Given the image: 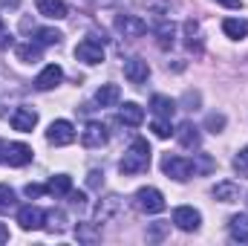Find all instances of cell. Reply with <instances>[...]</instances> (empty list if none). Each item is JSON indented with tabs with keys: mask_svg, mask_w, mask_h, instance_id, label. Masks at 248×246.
<instances>
[{
	"mask_svg": "<svg viewBox=\"0 0 248 246\" xmlns=\"http://www.w3.org/2000/svg\"><path fill=\"white\" fill-rule=\"evenodd\" d=\"M214 200L219 203H237L240 200V185L234 180H222V183L214 185Z\"/></svg>",
	"mask_w": 248,
	"mask_h": 246,
	"instance_id": "2e32d148",
	"label": "cell"
},
{
	"mask_svg": "<svg viewBox=\"0 0 248 246\" xmlns=\"http://www.w3.org/2000/svg\"><path fill=\"white\" fill-rule=\"evenodd\" d=\"M3 162H9L12 168H23L32 162V148L23 145V142H12L6 145V154H3Z\"/></svg>",
	"mask_w": 248,
	"mask_h": 246,
	"instance_id": "ba28073f",
	"label": "cell"
},
{
	"mask_svg": "<svg viewBox=\"0 0 248 246\" xmlns=\"http://www.w3.org/2000/svg\"><path fill=\"white\" fill-rule=\"evenodd\" d=\"M20 0H0V9H17Z\"/></svg>",
	"mask_w": 248,
	"mask_h": 246,
	"instance_id": "b9f144b4",
	"label": "cell"
},
{
	"mask_svg": "<svg viewBox=\"0 0 248 246\" xmlns=\"http://www.w3.org/2000/svg\"><path fill=\"white\" fill-rule=\"evenodd\" d=\"M15 53H17V58H20L23 64L41 61V44H38V41H35V44H20Z\"/></svg>",
	"mask_w": 248,
	"mask_h": 246,
	"instance_id": "484cf974",
	"label": "cell"
},
{
	"mask_svg": "<svg viewBox=\"0 0 248 246\" xmlns=\"http://www.w3.org/2000/svg\"><path fill=\"white\" fill-rule=\"evenodd\" d=\"M63 78V70L58 64H46L44 70H41V75L35 78V90H52V87H58Z\"/></svg>",
	"mask_w": 248,
	"mask_h": 246,
	"instance_id": "4fadbf2b",
	"label": "cell"
},
{
	"mask_svg": "<svg viewBox=\"0 0 248 246\" xmlns=\"http://www.w3.org/2000/svg\"><path fill=\"white\" fill-rule=\"evenodd\" d=\"M17 223H20V229H26V232L44 229L46 211H41L38 206H23V209H17Z\"/></svg>",
	"mask_w": 248,
	"mask_h": 246,
	"instance_id": "52a82bcc",
	"label": "cell"
},
{
	"mask_svg": "<svg viewBox=\"0 0 248 246\" xmlns=\"http://www.w3.org/2000/svg\"><path fill=\"white\" fill-rule=\"evenodd\" d=\"M133 200H136V209L144 211V214H159V211H165V197H162V191L153 188V185L139 188Z\"/></svg>",
	"mask_w": 248,
	"mask_h": 246,
	"instance_id": "7a4b0ae2",
	"label": "cell"
},
{
	"mask_svg": "<svg viewBox=\"0 0 248 246\" xmlns=\"http://www.w3.org/2000/svg\"><path fill=\"white\" fill-rule=\"evenodd\" d=\"M234 171H237L243 180H248V145L237 154V157H234Z\"/></svg>",
	"mask_w": 248,
	"mask_h": 246,
	"instance_id": "d6a6232c",
	"label": "cell"
},
{
	"mask_svg": "<svg viewBox=\"0 0 248 246\" xmlns=\"http://www.w3.org/2000/svg\"><path fill=\"white\" fill-rule=\"evenodd\" d=\"M46 142H49V145H55V148L72 145V142H75V127H72V122H66V119L52 122V124H49V130H46Z\"/></svg>",
	"mask_w": 248,
	"mask_h": 246,
	"instance_id": "5b68a950",
	"label": "cell"
},
{
	"mask_svg": "<svg viewBox=\"0 0 248 246\" xmlns=\"http://www.w3.org/2000/svg\"><path fill=\"white\" fill-rule=\"evenodd\" d=\"M185 47L199 53L202 50V35H199V23L196 20H185Z\"/></svg>",
	"mask_w": 248,
	"mask_h": 246,
	"instance_id": "d4e9b609",
	"label": "cell"
},
{
	"mask_svg": "<svg viewBox=\"0 0 248 246\" xmlns=\"http://www.w3.org/2000/svg\"><path fill=\"white\" fill-rule=\"evenodd\" d=\"M75 238H78L81 244H98V241H101V232H98L93 223H78Z\"/></svg>",
	"mask_w": 248,
	"mask_h": 246,
	"instance_id": "4316f807",
	"label": "cell"
},
{
	"mask_svg": "<svg viewBox=\"0 0 248 246\" xmlns=\"http://www.w3.org/2000/svg\"><path fill=\"white\" fill-rule=\"evenodd\" d=\"M75 58L78 61H84V64H101L104 61V47H101V41L93 35V38H84L78 47H75Z\"/></svg>",
	"mask_w": 248,
	"mask_h": 246,
	"instance_id": "277c9868",
	"label": "cell"
},
{
	"mask_svg": "<svg viewBox=\"0 0 248 246\" xmlns=\"http://www.w3.org/2000/svg\"><path fill=\"white\" fill-rule=\"evenodd\" d=\"M3 154H6V145L0 142V162H3Z\"/></svg>",
	"mask_w": 248,
	"mask_h": 246,
	"instance_id": "ee69618b",
	"label": "cell"
},
{
	"mask_svg": "<svg viewBox=\"0 0 248 246\" xmlns=\"http://www.w3.org/2000/svg\"><path fill=\"white\" fill-rule=\"evenodd\" d=\"M124 78H127L130 84L141 87V84L150 78V67H147V61H141V58H130V61H124Z\"/></svg>",
	"mask_w": 248,
	"mask_h": 246,
	"instance_id": "7c38bea8",
	"label": "cell"
},
{
	"mask_svg": "<svg viewBox=\"0 0 248 246\" xmlns=\"http://www.w3.org/2000/svg\"><path fill=\"white\" fill-rule=\"evenodd\" d=\"M211 168H214V159L205 157V154H199V165H193V171H211Z\"/></svg>",
	"mask_w": 248,
	"mask_h": 246,
	"instance_id": "74e56055",
	"label": "cell"
},
{
	"mask_svg": "<svg viewBox=\"0 0 248 246\" xmlns=\"http://www.w3.org/2000/svg\"><path fill=\"white\" fill-rule=\"evenodd\" d=\"M222 29L228 38L240 41V38H248V20H240V18H225L222 20Z\"/></svg>",
	"mask_w": 248,
	"mask_h": 246,
	"instance_id": "cb8c5ba5",
	"label": "cell"
},
{
	"mask_svg": "<svg viewBox=\"0 0 248 246\" xmlns=\"http://www.w3.org/2000/svg\"><path fill=\"white\" fill-rule=\"evenodd\" d=\"M173 223H176L182 232H196L199 223H202V214H199L193 206H179V209H173Z\"/></svg>",
	"mask_w": 248,
	"mask_h": 246,
	"instance_id": "30bf717a",
	"label": "cell"
},
{
	"mask_svg": "<svg viewBox=\"0 0 248 246\" xmlns=\"http://www.w3.org/2000/svg\"><path fill=\"white\" fill-rule=\"evenodd\" d=\"M44 229H49V232H63V229H66V214H63L61 209L46 211V223H44Z\"/></svg>",
	"mask_w": 248,
	"mask_h": 246,
	"instance_id": "83f0119b",
	"label": "cell"
},
{
	"mask_svg": "<svg viewBox=\"0 0 248 246\" xmlns=\"http://www.w3.org/2000/svg\"><path fill=\"white\" fill-rule=\"evenodd\" d=\"M3 47H12V35L0 29V50H3Z\"/></svg>",
	"mask_w": 248,
	"mask_h": 246,
	"instance_id": "f35d334b",
	"label": "cell"
},
{
	"mask_svg": "<svg viewBox=\"0 0 248 246\" xmlns=\"http://www.w3.org/2000/svg\"><path fill=\"white\" fill-rule=\"evenodd\" d=\"M119 99H122L119 84H101L98 93H95V102H98L101 107H113V105H119Z\"/></svg>",
	"mask_w": 248,
	"mask_h": 246,
	"instance_id": "7402d4cb",
	"label": "cell"
},
{
	"mask_svg": "<svg viewBox=\"0 0 248 246\" xmlns=\"http://www.w3.org/2000/svg\"><path fill=\"white\" fill-rule=\"evenodd\" d=\"M6 241H9V229L0 223V244H6Z\"/></svg>",
	"mask_w": 248,
	"mask_h": 246,
	"instance_id": "7bdbcfd3",
	"label": "cell"
},
{
	"mask_svg": "<svg viewBox=\"0 0 248 246\" xmlns=\"http://www.w3.org/2000/svg\"><path fill=\"white\" fill-rule=\"evenodd\" d=\"M176 139H179L182 148H199V145H202V133H199V127H196L193 122H182L179 124Z\"/></svg>",
	"mask_w": 248,
	"mask_h": 246,
	"instance_id": "9a60e30c",
	"label": "cell"
},
{
	"mask_svg": "<svg viewBox=\"0 0 248 246\" xmlns=\"http://www.w3.org/2000/svg\"><path fill=\"white\" fill-rule=\"evenodd\" d=\"M217 3H222L228 9H243V0H217Z\"/></svg>",
	"mask_w": 248,
	"mask_h": 246,
	"instance_id": "ab89813d",
	"label": "cell"
},
{
	"mask_svg": "<svg viewBox=\"0 0 248 246\" xmlns=\"http://www.w3.org/2000/svg\"><path fill=\"white\" fill-rule=\"evenodd\" d=\"M150 168V145L147 139H133V145L127 148V154L119 162V171L122 174H141Z\"/></svg>",
	"mask_w": 248,
	"mask_h": 246,
	"instance_id": "6da1fadb",
	"label": "cell"
},
{
	"mask_svg": "<svg viewBox=\"0 0 248 246\" xmlns=\"http://www.w3.org/2000/svg\"><path fill=\"white\" fill-rule=\"evenodd\" d=\"M168 232H170V223L156 220V223H150V229H147V241H162Z\"/></svg>",
	"mask_w": 248,
	"mask_h": 246,
	"instance_id": "4dcf8cb0",
	"label": "cell"
},
{
	"mask_svg": "<svg viewBox=\"0 0 248 246\" xmlns=\"http://www.w3.org/2000/svg\"><path fill=\"white\" fill-rule=\"evenodd\" d=\"M66 197H69V203H72L75 209H84V206H87V197H84L81 191H69Z\"/></svg>",
	"mask_w": 248,
	"mask_h": 246,
	"instance_id": "d590c367",
	"label": "cell"
},
{
	"mask_svg": "<svg viewBox=\"0 0 248 246\" xmlns=\"http://www.w3.org/2000/svg\"><path fill=\"white\" fill-rule=\"evenodd\" d=\"M173 38H176V23L173 20H162L156 26V44H159V50H170Z\"/></svg>",
	"mask_w": 248,
	"mask_h": 246,
	"instance_id": "ffe728a7",
	"label": "cell"
},
{
	"mask_svg": "<svg viewBox=\"0 0 248 246\" xmlns=\"http://www.w3.org/2000/svg\"><path fill=\"white\" fill-rule=\"evenodd\" d=\"M35 35H38L35 41H38L41 47H52V44H61V38H63L58 29H35Z\"/></svg>",
	"mask_w": 248,
	"mask_h": 246,
	"instance_id": "f1b7e54d",
	"label": "cell"
},
{
	"mask_svg": "<svg viewBox=\"0 0 248 246\" xmlns=\"http://www.w3.org/2000/svg\"><path fill=\"white\" fill-rule=\"evenodd\" d=\"M205 127H208L211 133H219V130L225 127V116H222V113H211V116L205 119Z\"/></svg>",
	"mask_w": 248,
	"mask_h": 246,
	"instance_id": "836d02e7",
	"label": "cell"
},
{
	"mask_svg": "<svg viewBox=\"0 0 248 246\" xmlns=\"http://www.w3.org/2000/svg\"><path fill=\"white\" fill-rule=\"evenodd\" d=\"M38 12L49 20H63L66 18V3L63 0H38Z\"/></svg>",
	"mask_w": 248,
	"mask_h": 246,
	"instance_id": "ac0fdd59",
	"label": "cell"
},
{
	"mask_svg": "<svg viewBox=\"0 0 248 246\" xmlns=\"http://www.w3.org/2000/svg\"><path fill=\"white\" fill-rule=\"evenodd\" d=\"M162 171H165L170 180H176V183H185V180H190V177L196 174L190 159H185V157H170V154L162 159Z\"/></svg>",
	"mask_w": 248,
	"mask_h": 246,
	"instance_id": "3957f363",
	"label": "cell"
},
{
	"mask_svg": "<svg viewBox=\"0 0 248 246\" xmlns=\"http://www.w3.org/2000/svg\"><path fill=\"white\" fill-rule=\"evenodd\" d=\"M72 191V180H69V174H55L49 183H46V194H52V197H66Z\"/></svg>",
	"mask_w": 248,
	"mask_h": 246,
	"instance_id": "603a6c76",
	"label": "cell"
},
{
	"mask_svg": "<svg viewBox=\"0 0 248 246\" xmlns=\"http://www.w3.org/2000/svg\"><path fill=\"white\" fill-rule=\"evenodd\" d=\"M119 122L130 124V127H139V124L144 122V110H141L136 102H124L122 110H119Z\"/></svg>",
	"mask_w": 248,
	"mask_h": 246,
	"instance_id": "e0dca14e",
	"label": "cell"
},
{
	"mask_svg": "<svg viewBox=\"0 0 248 246\" xmlns=\"http://www.w3.org/2000/svg\"><path fill=\"white\" fill-rule=\"evenodd\" d=\"M23 194L29 197V200H35V197H41V194H46V185H38V183H29L23 188Z\"/></svg>",
	"mask_w": 248,
	"mask_h": 246,
	"instance_id": "e575fe53",
	"label": "cell"
},
{
	"mask_svg": "<svg viewBox=\"0 0 248 246\" xmlns=\"http://www.w3.org/2000/svg\"><path fill=\"white\" fill-rule=\"evenodd\" d=\"M124 209V200L119 194H107L98 206H95V223H110L113 217H119V211Z\"/></svg>",
	"mask_w": 248,
	"mask_h": 246,
	"instance_id": "8992f818",
	"label": "cell"
},
{
	"mask_svg": "<svg viewBox=\"0 0 248 246\" xmlns=\"http://www.w3.org/2000/svg\"><path fill=\"white\" fill-rule=\"evenodd\" d=\"M87 185H90V188H101V185H104V174H101V171H90Z\"/></svg>",
	"mask_w": 248,
	"mask_h": 246,
	"instance_id": "8d00e7d4",
	"label": "cell"
},
{
	"mask_svg": "<svg viewBox=\"0 0 248 246\" xmlns=\"http://www.w3.org/2000/svg\"><path fill=\"white\" fill-rule=\"evenodd\" d=\"M9 122H12L15 130H20V133H32V127L38 124V113H35L32 107H17Z\"/></svg>",
	"mask_w": 248,
	"mask_h": 246,
	"instance_id": "5bb4252c",
	"label": "cell"
},
{
	"mask_svg": "<svg viewBox=\"0 0 248 246\" xmlns=\"http://www.w3.org/2000/svg\"><path fill=\"white\" fill-rule=\"evenodd\" d=\"M228 232H231V241L248 244V214H234L228 220Z\"/></svg>",
	"mask_w": 248,
	"mask_h": 246,
	"instance_id": "d6986e66",
	"label": "cell"
},
{
	"mask_svg": "<svg viewBox=\"0 0 248 246\" xmlns=\"http://www.w3.org/2000/svg\"><path fill=\"white\" fill-rule=\"evenodd\" d=\"M116 29L122 32L124 38H141L147 32V20L136 18V15H119L116 18Z\"/></svg>",
	"mask_w": 248,
	"mask_h": 246,
	"instance_id": "9c48e42d",
	"label": "cell"
},
{
	"mask_svg": "<svg viewBox=\"0 0 248 246\" xmlns=\"http://www.w3.org/2000/svg\"><path fill=\"white\" fill-rule=\"evenodd\" d=\"M246 203H248V200H246Z\"/></svg>",
	"mask_w": 248,
	"mask_h": 246,
	"instance_id": "f6af8a7d",
	"label": "cell"
},
{
	"mask_svg": "<svg viewBox=\"0 0 248 246\" xmlns=\"http://www.w3.org/2000/svg\"><path fill=\"white\" fill-rule=\"evenodd\" d=\"M81 145L84 148H101V145H107V127L101 122H87V127L81 130Z\"/></svg>",
	"mask_w": 248,
	"mask_h": 246,
	"instance_id": "8fae6325",
	"label": "cell"
},
{
	"mask_svg": "<svg viewBox=\"0 0 248 246\" xmlns=\"http://www.w3.org/2000/svg\"><path fill=\"white\" fill-rule=\"evenodd\" d=\"M15 206H17V200H15V191H12L6 183H0V211H12Z\"/></svg>",
	"mask_w": 248,
	"mask_h": 246,
	"instance_id": "f546056e",
	"label": "cell"
},
{
	"mask_svg": "<svg viewBox=\"0 0 248 246\" xmlns=\"http://www.w3.org/2000/svg\"><path fill=\"white\" fill-rule=\"evenodd\" d=\"M150 130H153L159 139H170V133H176V130L170 127V119H159V116H156V122L150 124Z\"/></svg>",
	"mask_w": 248,
	"mask_h": 246,
	"instance_id": "1f68e13d",
	"label": "cell"
},
{
	"mask_svg": "<svg viewBox=\"0 0 248 246\" xmlns=\"http://www.w3.org/2000/svg\"><path fill=\"white\" fill-rule=\"evenodd\" d=\"M185 105H193V110H196V105H199V93H187V96H185Z\"/></svg>",
	"mask_w": 248,
	"mask_h": 246,
	"instance_id": "60d3db41",
	"label": "cell"
},
{
	"mask_svg": "<svg viewBox=\"0 0 248 246\" xmlns=\"http://www.w3.org/2000/svg\"><path fill=\"white\" fill-rule=\"evenodd\" d=\"M150 110H153L159 119H173V113H176V102L168 99V96H153V99H150Z\"/></svg>",
	"mask_w": 248,
	"mask_h": 246,
	"instance_id": "44dd1931",
	"label": "cell"
}]
</instances>
